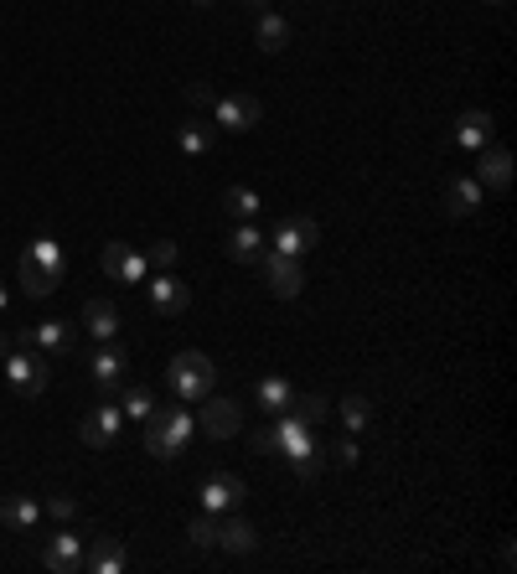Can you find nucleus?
Wrapping results in <instances>:
<instances>
[{
	"label": "nucleus",
	"instance_id": "obj_6",
	"mask_svg": "<svg viewBox=\"0 0 517 574\" xmlns=\"http://www.w3.org/2000/svg\"><path fill=\"white\" fill-rule=\"evenodd\" d=\"M316 244H321V228H316V218H306V213H290V218H280V223H275V254L300 259V254H311Z\"/></svg>",
	"mask_w": 517,
	"mask_h": 574
},
{
	"label": "nucleus",
	"instance_id": "obj_23",
	"mask_svg": "<svg viewBox=\"0 0 517 574\" xmlns=\"http://www.w3.org/2000/svg\"><path fill=\"white\" fill-rule=\"evenodd\" d=\"M254 399H259V409H264V414H285V409H290V399H295V388H290L280 373H269V378H259Z\"/></svg>",
	"mask_w": 517,
	"mask_h": 574
},
{
	"label": "nucleus",
	"instance_id": "obj_25",
	"mask_svg": "<svg viewBox=\"0 0 517 574\" xmlns=\"http://www.w3.org/2000/svg\"><path fill=\"white\" fill-rule=\"evenodd\" d=\"M218 543H223L228 554H254L259 549V533H254V523L233 518V523H218Z\"/></svg>",
	"mask_w": 517,
	"mask_h": 574
},
{
	"label": "nucleus",
	"instance_id": "obj_33",
	"mask_svg": "<svg viewBox=\"0 0 517 574\" xmlns=\"http://www.w3.org/2000/svg\"><path fill=\"white\" fill-rule=\"evenodd\" d=\"M42 512H47V518H57V523H73V518H78V502H73V497H52Z\"/></svg>",
	"mask_w": 517,
	"mask_h": 574
},
{
	"label": "nucleus",
	"instance_id": "obj_31",
	"mask_svg": "<svg viewBox=\"0 0 517 574\" xmlns=\"http://www.w3.org/2000/svg\"><path fill=\"white\" fill-rule=\"evenodd\" d=\"M368 419H373V404L362 399V394L342 399V425H347V430H362V425H368Z\"/></svg>",
	"mask_w": 517,
	"mask_h": 574
},
{
	"label": "nucleus",
	"instance_id": "obj_29",
	"mask_svg": "<svg viewBox=\"0 0 517 574\" xmlns=\"http://www.w3.org/2000/svg\"><path fill=\"white\" fill-rule=\"evenodd\" d=\"M119 409H125L130 419H145L150 409H156V394H150L145 383H125V394H119Z\"/></svg>",
	"mask_w": 517,
	"mask_h": 574
},
{
	"label": "nucleus",
	"instance_id": "obj_3",
	"mask_svg": "<svg viewBox=\"0 0 517 574\" xmlns=\"http://www.w3.org/2000/svg\"><path fill=\"white\" fill-rule=\"evenodd\" d=\"M166 383H171V394L181 404H197V399H207L212 388H218V368H212L207 352H176L171 368H166Z\"/></svg>",
	"mask_w": 517,
	"mask_h": 574
},
{
	"label": "nucleus",
	"instance_id": "obj_8",
	"mask_svg": "<svg viewBox=\"0 0 517 574\" xmlns=\"http://www.w3.org/2000/svg\"><path fill=\"white\" fill-rule=\"evenodd\" d=\"M119 425H125V409H119V404H99V409H88V414H83L78 435H83V445L109 450V445L119 440Z\"/></svg>",
	"mask_w": 517,
	"mask_h": 574
},
{
	"label": "nucleus",
	"instance_id": "obj_28",
	"mask_svg": "<svg viewBox=\"0 0 517 574\" xmlns=\"http://www.w3.org/2000/svg\"><path fill=\"white\" fill-rule=\"evenodd\" d=\"M212 135H218V125H207V119H192V125H181V150H187V156H207L212 150Z\"/></svg>",
	"mask_w": 517,
	"mask_h": 574
},
{
	"label": "nucleus",
	"instance_id": "obj_18",
	"mask_svg": "<svg viewBox=\"0 0 517 574\" xmlns=\"http://www.w3.org/2000/svg\"><path fill=\"white\" fill-rule=\"evenodd\" d=\"M481 181L476 176H455V181H445V213L450 218H471L476 207H481Z\"/></svg>",
	"mask_w": 517,
	"mask_h": 574
},
{
	"label": "nucleus",
	"instance_id": "obj_42",
	"mask_svg": "<svg viewBox=\"0 0 517 574\" xmlns=\"http://www.w3.org/2000/svg\"><path fill=\"white\" fill-rule=\"evenodd\" d=\"M492 6H502V0H492Z\"/></svg>",
	"mask_w": 517,
	"mask_h": 574
},
{
	"label": "nucleus",
	"instance_id": "obj_19",
	"mask_svg": "<svg viewBox=\"0 0 517 574\" xmlns=\"http://www.w3.org/2000/svg\"><path fill=\"white\" fill-rule=\"evenodd\" d=\"M83 331L94 342H114V331H119V311H114V300H104V295H94L83 306Z\"/></svg>",
	"mask_w": 517,
	"mask_h": 574
},
{
	"label": "nucleus",
	"instance_id": "obj_5",
	"mask_svg": "<svg viewBox=\"0 0 517 574\" xmlns=\"http://www.w3.org/2000/svg\"><path fill=\"white\" fill-rule=\"evenodd\" d=\"M6 378H11V388H16L21 399H37L42 388L52 383V362H47V352H37V347H11Z\"/></svg>",
	"mask_w": 517,
	"mask_h": 574
},
{
	"label": "nucleus",
	"instance_id": "obj_12",
	"mask_svg": "<svg viewBox=\"0 0 517 574\" xmlns=\"http://www.w3.org/2000/svg\"><path fill=\"white\" fill-rule=\"evenodd\" d=\"M16 347H37V352H47V357H63V352H73V326H68V321L26 326L21 337H16Z\"/></svg>",
	"mask_w": 517,
	"mask_h": 574
},
{
	"label": "nucleus",
	"instance_id": "obj_26",
	"mask_svg": "<svg viewBox=\"0 0 517 574\" xmlns=\"http://www.w3.org/2000/svg\"><path fill=\"white\" fill-rule=\"evenodd\" d=\"M259 47H264V52H285V47H290V21L275 16V11H264V16H259Z\"/></svg>",
	"mask_w": 517,
	"mask_h": 574
},
{
	"label": "nucleus",
	"instance_id": "obj_27",
	"mask_svg": "<svg viewBox=\"0 0 517 574\" xmlns=\"http://www.w3.org/2000/svg\"><path fill=\"white\" fill-rule=\"evenodd\" d=\"M285 414H295V419H300V425H311V430H321L331 409H326V399H321V394H295Z\"/></svg>",
	"mask_w": 517,
	"mask_h": 574
},
{
	"label": "nucleus",
	"instance_id": "obj_35",
	"mask_svg": "<svg viewBox=\"0 0 517 574\" xmlns=\"http://www.w3.org/2000/svg\"><path fill=\"white\" fill-rule=\"evenodd\" d=\"M187 104H192V109H212V104H218L212 83H187Z\"/></svg>",
	"mask_w": 517,
	"mask_h": 574
},
{
	"label": "nucleus",
	"instance_id": "obj_37",
	"mask_svg": "<svg viewBox=\"0 0 517 574\" xmlns=\"http://www.w3.org/2000/svg\"><path fill=\"white\" fill-rule=\"evenodd\" d=\"M176 254H181V249L171 244V238H156V249H150V259H156V269H171V264H176Z\"/></svg>",
	"mask_w": 517,
	"mask_h": 574
},
{
	"label": "nucleus",
	"instance_id": "obj_36",
	"mask_svg": "<svg viewBox=\"0 0 517 574\" xmlns=\"http://www.w3.org/2000/svg\"><path fill=\"white\" fill-rule=\"evenodd\" d=\"M290 466H295L300 481H316V476H321V450H311V456H300V461H290Z\"/></svg>",
	"mask_w": 517,
	"mask_h": 574
},
{
	"label": "nucleus",
	"instance_id": "obj_40",
	"mask_svg": "<svg viewBox=\"0 0 517 574\" xmlns=\"http://www.w3.org/2000/svg\"><path fill=\"white\" fill-rule=\"evenodd\" d=\"M11 306V295H6V285H0V311H6Z\"/></svg>",
	"mask_w": 517,
	"mask_h": 574
},
{
	"label": "nucleus",
	"instance_id": "obj_16",
	"mask_svg": "<svg viewBox=\"0 0 517 574\" xmlns=\"http://www.w3.org/2000/svg\"><path fill=\"white\" fill-rule=\"evenodd\" d=\"M83 569L88 574H119V569H125V543L109 538V533H94V538H88V549H83Z\"/></svg>",
	"mask_w": 517,
	"mask_h": 574
},
{
	"label": "nucleus",
	"instance_id": "obj_21",
	"mask_svg": "<svg viewBox=\"0 0 517 574\" xmlns=\"http://www.w3.org/2000/svg\"><path fill=\"white\" fill-rule=\"evenodd\" d=\"M37 523H42V502H32V497H6V502H0V528L32 533Z\"/></svg>",
	"mask_w": 517,
	"mask_h": 574
},
{
	"label": "nucleus",
	"instance_id": "obj_39",
	"mask_svg": "<svg viewBox=\"0 0 517 574\" xmlns=\"http://www.w3.org/2000/svg\"><path fill=\"white\" fill-rule=\"evenodd\" d=\"M11 357V337H6V331H0V362H6Z\"/></svg>",
	"mask_w": 517,
	"mask_h": 574
},
{
	"label": "nucleus",
	"instance_id": "obj_20",
	"mask_svg": "<svg viewBox=\"0 0 517 574\" xmlns=\"http://www.w3.org/2000/svg\"><path fill=\"white\" fill-rule=\"evenodd\" d=\"M88 373H94L99 388H114V383H125V352L99 342V352H88Z\"/></svg>",
	"mask_w": 517,
	"mask_h": 574
},
{
	"label": "nucleus",
	"instance_id": "obj_9",
	"mask_svg": "<svg viewBox=\"0 0 517 574\" xmlns=\"http://www.w3.org/2000/svg\"><path fill=\"white\" fill-rule=\"evenodd\" d=\"M99 264H104V275L119 280V285H140L145 280V254L130 249V244H119V238H114V244H104Z\"/></svg>",
	"mask_w": 517,
	"mask_h": 574
},
{
	"label": "nucleus",
	"instance_id": "obj_1",
	"mask_svg": "<svg viewBox=\"0 0 517 574\" xmlns=\"http://www.w3.org/2000/svg\"><path fill=\"white\" fill-rule=\"evenodd\" d=\"M140 425H145V450H150V456L176 461L181 450H187V440L197 435V414L187 404H156Z\"/></svg>",
	"mask_w": 517,
	"mask_h": 574
},
{
	"label": "nucleus",
	"instance_id": "obj_24",
	"mask_svg": "<svg viewBox=\"0 0 517 574\" xmlns=\"http://www.w3.org/2000/svg\"><path fill=\"white\" fill-rule=\"evenodd\" d=\"M228 254H233L238 264H259V259H264V233L249 228V223L233 228V233H228Z\"/></svg>",
	"mask_w": 517,
	"mask_h": 574
},
{
	"label": "nucleus",
	"instance_id": "obj_38",
	"mask_svg": "<svg viewBox=\"0 0 517 574\" xmlns=\"http://www.w3.org/2000/svg\"><path fill=\"white\" fill-rule=\"evenodd\" d=\"M238 6H243V11H254V16H264V11H269V0H238Z\"/></svg>",
	"mask_w": 517,
	"mask_h": 574
},
{
	"label": "nucleus",
	"instance_id": "obj_7",
	"mask_svg": "<svg viewBox=\"0 0 517 574\" xmlns=\"http://www.w3.org/2000/svg\"><path fill=\"white\" fill-rule=\"evenodd\" d=\"M259 264H264V280H269V290H275L280 300H295L300 290H306V269H300V259H290V254H275V249H269Z\"/></svg>",
	"mask_w": 517,
	"mask_h": 574
},
{
	"label": "nucleus",
	"instance_id": "obj_22",
	"mask_svg": "<svg viewBox=\"0 0 517 574\" xmlns=\"http://www.w3.org/2000/svg\"><path fill=\"white\" fill-rule=\"evenodd\" d=\"M455 145H466V150L492 145V114H486V109H466L461 119H455Z\"/></svg>",
	"mask_w": 517,
	"mask_h": 574
},
{
	"label": "nucleus",
	"instance_id": "obj_41",
	"mask_svg": "<svg viewBox=\"0 0 517 574\" xmlns=\"http://www.w3.org/2000/svg\"><path fill=\"white\" fill-rule=\"evenodd\" d=\"M192 6H218V0H192Z\"/></svg>",
	"mask_w": 517,
	"mask_h": 574
},
{
	"label": "nucleus",
	"instance_id": "obj_30",
	"mask_svg": "<svg viewBox=\"0 0 517 574\" xmlns=\"http://www.w3.org/2000/svg\"><path fill=\"white\" fill-rule=\"evenodd\" d=\"M223 207H228L233 218H254V213H259V192H254V187H228V192H223Z\"/></svg>",
	"mask_w": 517,
	"mask_h": 574
},
{
	"label": "nucleus",
	"instance_id": "obj_34",
	"mask_svg": "<svg viewBox=\"0 0 517 574\" xmlns=\"http://www.w3.org/2000/svg\"><path fill=\"white\" fill-rule=\"evenodd\" d=\"M326 461H331V466H342V471L357 466V445H352V440H337V445L326 450Z\"/></svg>",
	"mask_w": 517,
	"mask_h": 574
},
{
	"label": "nucleus",
	"instance_id": "obj_11",
	"mask_svg": "<svg viewBox=\"0 0 517 574\" xmlns=\"http://www.w3.org/2000/svg\"><path fill=\"white\" fill-rule=\"evenodd\" d=\"M212 114H218V125H223V130H254V125H259V114H264V104H259L254 94H218Z\"/></svg>",
	"mask_w": 517,
	"mask_h": 574
},
{
	"label": "nucleus",
	"instance_id": "obj_17",
	"mask_svg": "<svg viewBox=\"0 0 517 574\" xmlns=\"http://www.w3.org/2000/svg\"><path fill=\"white\" fill-rule=\"evenodd\" d=\"M202 512H223V507H238V497H243V481L233 476V471H212L207 481H202Z\"/></svg>",
	"mask_w": 517,
	"mask_h": 574
},
{
	"label": "nucleus",
	"instance_id": "obj_32",
	"mask_svg": "<svg viewBox=\"0 0 517 574\" xmlns=\"http://www.w3.org/2000/svg\"><path fill=\"white\" fill-rule=\"evenodd\" d=\"M192 543H197V549H212V543H218V523H212V512L192 518Z\"/></svg>",
	"mask_w": 517,
	"mask_h": 574
},
{
	"label": "nucleus",
	"instance_id": "obj_2",
	"mask_svg": "<svg viewBox=\"0 0 517 574\" xmlns=\"http://www.w3.org/2000/svg\"><path fill=\"white\" fill-rule=\"evenodd\" d=\"M63 249H57V238H32L26 244V254H21V290L26 295H37V300H47L57 285H63Z\"/></svg>",
	"mask_w": 517,
	"mask_h": 574
},
{
	"label": "nucleus",
	"instance_id": "obj_10",
	"mask_svg": "<svg viewBox=\"0 0 517 574\" xmlns=\"http://www.w3.org/2000/svg\"><path fill=\"white\" fill-rule=\"evenodd\" d=\"M197 425H202V435H212V440H233V435L243 430V414H238L233 399H212V394H207Z\"/></svg>",
	"mask_w": 517,
	"mask_h": 574
},
{
	"label": "nucleus",
	"instance_id": "obj_4",
	"mask_svg": "<svg viewBox=\"0 0 517 574\" xmlns=\"http://www.w3.org/2000/svg\"><path fill=\"white\" fill-rule=\"evenodd\" d=\"M254 450L259 456H275L280 450L285 461H300V456H311V450H321V440H316L311 425H300L295 414H275V425L254 435Z\"/></svg>",
	"mask_w": 517,
	"mask_h": 574
},
{
	"label": "nucleus",
	"instance_id": "obj_13",
	"mask_svg": "<svg viewBox=\"0 0 517 574\" xmlns=\"http://www.w3.org/2000/svg\"><path fill=\"white\" fill-rule=\"evenodd\" d=\"M476 181H481V187H492V192H507L512 187V150L481 145L476 150Z\"/></svg>",
	"mask_w": 517,
	"mask_h": 574
},
{
	"label": "nucleus",
	"instance_id": "obj_14",
	"mask_svg": "<svg viewBox=\"0 0 517 574\" xmlns=\"http://www.w3.org/2000/svg\"><path fill=\"white\" fill-rule=\"evenodd\" d=\"M42 564H47L52 574H73V569H83V538H73V528L52 533V538L42 543Z\"/></svg>",
	"mask_w": 517,
	"mask_h": 574
},
{
	"label": "nucleus",
	"instance_id": "obj_15",
	"mask_svg": "<svg viewBox=\"0 0 517 574\" xmlns=\"http://www.w3.org/2000/svg\"><path fill=\"white\" fill-rule=\"evenodd\" d=\"M150 311H156V316H181V311H187L192 306V290L187 285H181L176 275H166V269H161V275L156 280H150Z\"/></svg>",
	"mask_w": 517,
	"mask_h": 574
}]
</instances>
